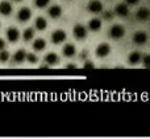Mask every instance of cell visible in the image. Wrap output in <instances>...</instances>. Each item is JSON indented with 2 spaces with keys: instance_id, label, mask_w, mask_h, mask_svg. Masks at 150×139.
I'll list each match as a JSON object with an SVG mask.
<instances>
[{
  "instance_id": "5b68a950",
  "label": "cell",
  "mask_w": 150,
  "mask_h": 139,
  "mask_svg": "<svg viewBox=\"0 0 150 139\" xmlns=\"http://www.w3.org/2000/svg\"><path fill=\"white\" fill-rule=\"evenodd\" d=\"M66 40V32L63 29H57L52 33V42L55 45H59L62 42H65Z\"/></svg>"
},
{
  "instance_id": "603a6c76",
  "label": "cell",
  "mask_w": 150,
  "mask_h": 139,
  "mask_svg": "<svg viewBox=\"0 0 150 139\" xmlns=\"http://www.w3.org/2000/svg\"><path fill=\"white\" fill-rule=\"evenodd\" d=\"M50 3V0H34V5L37 8H45Z\"/></svg>"
},
{
  "instance_id": "2e32d148",
  "label": "cell",
  "mask_w": 150,
  "mask_h": 139,
  "mask_svg": "<svg viewBox=\"0 0 150 139\" xmlns=\"http://www.w3.org/2000/svg\"><path fill=\"white\" fill-rule=\"evenodd\" d=\"M141 57H142V56H141L140 52H137V50H136V52H132L129 56H128V62H129L130 65H137V64L141 61Z\"/></svg>"
},
{
  "instance_id": "277c9868",
  "label": "cell",
  "mask_w": 150,
  "mask_h": 139,
  "mask_svg": "<svg viewBox=\"0 0 150 139\" xmlns=\"http://www.w3.org/2000/svg\"><path fill=\"white\" fill-rule=\"evenodd\" d=\"M32 17V11L30 8L28 7H23L18 9L17 12V20L20 21V23H26V21H29Z\"/></svg>"
},
{
  "instance_id": "7402d4cb",
  "label": "cell",
  "mask_w": 150,
  "mask_h": 139,
  "mask_svg": "<svg viewBox=\"0 0 150 139\" xmlns=\"http://www.w3.org/2000/svg\"><path fill=\"white\" fill-rule=\"evenodd\" d=\"M8 60H9V52L1 49L0 50V62H7Z\"/></svg>"
},
{
  "instance_id": "52a82bcc",
  "label": "cell",
  "mask_w": 150,
  "mask_h": 139,
  "mask_svg": "<svg viewBox=\"0 0 150 139\" xmlns=\"http://www.w3.org/2000/svg\"><path fill=\"white\" fill-rule=\"evenodd\" d=\"M148 34H146V32H142V31H138L134 33V36H133V41H134L136 45H145L146 42H148Z\"/></svg>"
},
{
  "instance_id": "3957f363",
  "label": "cell",
  "mask_w": 150,
  "mask_h": 139,
  "mask_svg": "<svg viewBox=\"0 0 150 139\" xmlns=\"http://www.w3.org/2000/svg\"><path fill=\"white\" fill-rule=\"evenodd\" d=\"M87 11L93 15H99L103 12V4L100 0H90V3L87 4Z\"/></svg>"
},
{
  "instance_id": "e0dca14e",
  "label": "cell",
  "mask_w": 150,
  "mask_h": 139,
  "mask_svg": "<svg viewBox=\"0 0 150 139\" xmlns=\"http://www.w3.org/2000/svg\"><path fill=\"white\" fill-rule=\"evenodd\" d=\"M34 27H36L37 31H45L47 27V21L45 17H42V16H40V17L36 19V21H34Z\"/></svg>"
},
{
  "instance_id": "f1b7e54d",
  "label": "cell",
  "mask_w": 150,
  "mask_h": 139,
  "mask_svg": "<svg viewBox=\"0 0 150 139\" xmlns=\"http://www.w3.org/2000/svg\"><path fill=\"white\" fill-rule=\"evenodd\" d=\"M4 48H5V41L3 39H0V50L4 49Z\"/></svg>"
},
{
  "instance_id": "cb8c5ba5",
  "label": "cell",
  "mask_w": 150,
  "mask_h": 139,
  "mask_svg": "<svg viewBox=\"0 0 150 139\" xmlns=\"http://www.w3.org/2000/svg\"><path fill=\"white\" fill-rule=\"evenodd\" d=\"M141 60H142L144 66H145L146 69H150V54H146V56H144V57H141Z\"/></svg>"
},
{
  "instance_id": "83f0119b",
  "label": "cell",
  "mask_w": 150,
  "mask_h": 139,
  "mask_svg": "<svg viewBox=\"0 0 150 139\" xmlns=\"http://www.w3.org/2000/svg\"><path fill=\"white\" fill-rule=\"evenodd\" d=\"M65 68L66 69H76V65H74V64H67Z\"/></svg>"
},
{
  "instance_id": "f546056e",
  "label": "cell",
  "mask_w": 150,
  "mask_h": 139,
  "mask_svg": "<svg viewBox=\"0 0 150 139\" xmlns=\"http://www.w3.org/2000/svg\"><path fill=\"white\" fill-rule=\"evenodd\" d=\"M86 57H87V50H83L82 54H80V58H82V60H86Z\"/></svg>"
},
{
  "instance_id": "ac0fdd59",
  "label": "cell",
  "mask_w": 150,
  "mask_h": 139,
  "mask_svg": "<svg viewBox=\"0 0 150 139\" xmlns=\"http://www.w3.org/2000/svg\"><path fill=\"white\" fill-rule=\"evenodd\" d=\"M62 53L65 57H73V56H75V53H76V49H75V47L73 44H66L62 49Z\"/></svg>"
},
{
  "instance_id": "7c38bea8",
  "label": "cell",
  "mask_w": 150,
  "mask_h": 139,
  "mask_svg": "<svg viewBox=\"0 0 150 139\" xmlns=\"http://www.w3.org/2000/svg\"><path fill=\"white\" fill-rule=\"evenodd\" d=\"M87 28L90 29V31H92V32L100 31V29H101V20L99 17L91 19V20L88 21V24H87Z\"/></svg>"
},
{
  "instance_id": "30bf717a",
  "label": "cell",
  "mask_w": 150,
  "mask_h": 139,
  "mask_svg": "<svg viewBox=\"0 0 150 139\" xmlns=\"http://www.w3.org/2000/svg\"><path fill=\"white\" fill-rule=\"evenodd\" d=\"M136 19H137L138 21H148L150 19V9L146 7H142L140 8V9L137 11V13H136Z\"/></svg>"
},
{
  "instance_id": "d4e9b609",
  "label": "cell",
  "mask_w": 150,
  "mask_h": 139,
  "mask_svg": "<svg viewBox=\"0 0 150 139\" xmlns=\"http://www.w3.org/2000/svg\"><path fill=\"white\" fill-rule=\"evenodd\" d=\"M113 16H115V12H112V11H103V17L105 20H112Z\"/></svg>"
},
{
  "instance_id": "d6986e66",
  "label": "cell",
  "mask_w": 150,
  "mask_h": 139,
  "mask_svg": "<svg viewBox=\"0 0 150 139\" xmlns=\"http://www.w3.org/2000/svg\"><path fill=\"white\" fill-rule=\"evenodd\" d=\"M45 47H46V41H45L44 39L34 40V42H33V49L34 50H37V52H41V50L45 49Z\"/></svg>"
},
{
  "instance_id": "ba28073f",
  "label": "cell",
  "mask_w": 150,
  "mask_h": 139,
  "mask_svg": "<svg viewBox=\"0 0 150 139\" xmlns=\"http://www.w3.org/2000/svg\"><path fill=\"white\" fill-rule=\"evenodd\" d=\"M115 13L117 16H120V17H127L129 15V5L127 3H120L115 8Z\"/></svg>"
},
{
  "instance_id": "9a60e30c",
  "label": "cell",
  "mask_w": 150,
  "mask_h": 139,
  "mask_svg": "<svg viewBox=\"0 0 150 139\" xmlns=\"http://www.w3.org/2000/svg\"><path fill=\"white\" fill-rule=\"evenodd\" d=\"M25 57H26V52L24 49H18L16 50V53L13 54V62L16 64H21L25 61Z\"/></svg>"
},
{
  "instance_id": "ffe728a7",
  "label": "cell",
  "mask_w": 150,
  "mask_h": 139,
  "mask_svg": "<svg viewBox=\"0 0 150 139\" xmlns=\"http://www.w3.org/2000/svg\"><path fill=\"white\" fill-rule=\"evenodd\" d=\"M33 37H34V29L33 28H26L25 31H24L23 39L25 40V41H30Z\"/></svg>"
},
{
  "instance_id": "484cf974",
  "label": "cell",
  "mask_w": 150,
  "mask_h": 139,
  "mask_svg": "<svg viewBox=\"0 0 150 139\" xmlns=\"http://www.w3.org/2000/svg\"><path fill=\"white\" fill-rule=\"evenodd\" d=\"M84 69H95V65H93L92 61H86V64H84Z\"/></svg>"
},
{
  "instance_id": "5bb4252c",
  "label": "cell",
  "mask_w": 150,
  "mask_h": 139,
  "mask_svg": "<svg viewBox=\"0 0 150 139\" xmlns=\"http://www.w3.org/2000/svg\"><path fill=\"white\" fill-rule=\"evenodd\" d=\"M47 12H49V16L52 19H58L62 15V8H61V5H52Z\"/></svg>"
},
{
  "instance_id": "4fadbf2b",
  "label": "cell",
  "mask_w": 150,
  "mask_h": 139,
  "mask_svg": "<svg viewBox=\"0 0 150 139\" xmlns=\"http://www.w3.org/2000/svg\"><path fill=\"white\" fill-rule=\"evenodd\" d=\"M45 62H46L49 66L57 65V64L59 62V57H58V54H57V53H54V52H50V53H47V54L45 56Z\"/></svg>"
},
{
  "instance_id": "4dcf8cb0",
  "label": "cell",
  "mask_w": 150,
  "mask_h": 139,
  "mask_svg": "<svg viewBox=\"0 0 150 139\" xmlns=\"http://www.w3.org/2000/svg\"><path fill=\"white\" fill-rule=\"evenodd\" d=\"M13 1H17L18 3V1H23V0H13Z\"/></svg>"
},
{
  "instance_id": "7a4b0ae2",
  "label": "cell",
  "mask_w": 150,
  "mask_h": 139,
  "mask_svg": "<svg viewBox=\"0 0 150 139\" xmlns=\"http://www.w3.org/2000/svg\"><path fill=\"white\" fill-rule=\"evenodd\" d=\"M87 28L83 24H75L73 28V34L76 40H83L87 37Z\"/></svg>"
},
{
  "instance_id": "8fae6325",
  "label": "cell",
  "mask_w": 150,
  "mask_h": 139,
  "mask_svg": "<svg viewBox=\"0 0 150 139\" xmlns=\"http://www.w3.org/2000/svg\"><path fill=\"white\" fill-rule=\"evenodd\" d=\"M12 11H13V7H12V4H11L9 1H7V0L0 1V15L9 16L11 13H12Z\"/></svg>"
},
{
  "instance_id": "8992f818",
  "label": "cell",
  "mask_w": 150,
  "mask_h": 139,
  "mask_svg": "<svg viewBox=\"0 0 150 139\" xmlns=\"http://www.w3.org/2000/svg\"><path fill=\"white\" fill-rule=\"evenodd\" d=\"M95 53H96V56H98L99 58H104V57H107V56L111 53V47H109L108 44H105V42L99 44L98 47H96V49H95Z\"/></svg>"
},
{
  "instance_id": "6da1fadb",
  "label": "cell",
  "mask_w": 150,
  "mask_h": 139,
  "mask_svg": "<svg viewBox=\"0 0 150 139\" xmlns=\"http://www.w3.org/2000/svg\"><path fill=\"white\" fill-rule=\"evenodd\" d=\"M108 34H109V37H111V39L119 40V39H121V37H124L125 28L122 25H120V24H115V25H112L111 28H109Z\"/></svg>"
},
{
  "instance_id": "44dd1931",
  "label": "cell",
  "mask_w": 150,
  "mask_h": 139,
  "mask_svg": "<svg viewBox=\"0 0 150 139\" xmlns=\"http://www.w3.org/2000/svg\"><path fill=\"white\" fill-rule=\"evenodd\" d=\"M25 60L28 61L29 64H37V61H38V57H37L34 53H26Z\"/></svg>"
},
{
  "instance_id": "9c48e42d",
  "label": "cell",
  "mask_w": 150,
  "mask_h": 139,
  "mask_svg": "<svg viewBox=\"0 0 150 139\" xmlns=\"http://www.w3.org/2000/svg\"><path fill=\"white\" fill-rule=\"evenodd\" d=\"M18 39H20V32H18L17 28L15 27H11V28L7 29V40L9 42H17Z\"/></svg>"
},
{
  "instance_id": "4316f807",
  "label": "cell",
  "mask_w": 150,
  "mask_h": 139,
  "mask_svg": "<svg viewBox=\"0 0 150 139\" xmlns=\"http://www.w3.org/2000/svg\"><path fill=\"white\" fill-rule=\"evenodd\" d=\"M138 1H140V0H127V4L128 5H136V4H138Z\"/></svg>"
}]
</instances>
